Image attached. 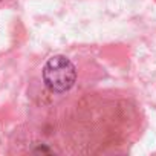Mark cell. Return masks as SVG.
<instances>
[{"label":"cell","mask_w":156,"mask_h":156,"mask_svg":"<svg viewBox=\"0 0 156 156\" xmlns=\"http://www.w3.org/2000/svg\"><path fill=\"white\" fill-rule=\"evenodd\" d=\"M43 80L52 92H66L75 84V66L64 55H55L49 58L43 67Z\"/></svg>","instance_id":"obj_1"}]
</instances>
